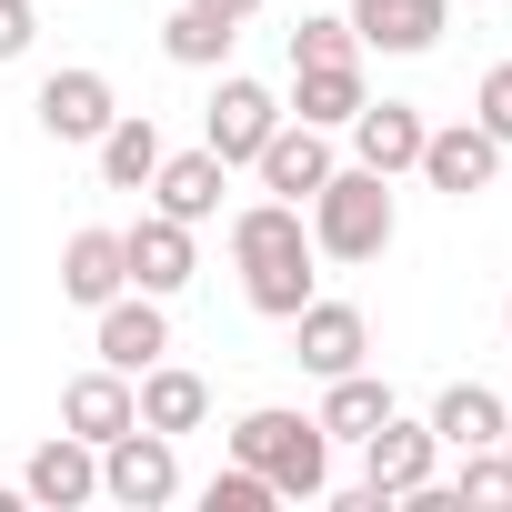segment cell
<instances>
[{"label":"cell","mask_w":512,"mask_h":512,"mask_svg":"<svg viewBox=\"0 0 512 512\" xmlns=\"http://www.w3.org/2000/svg\"><path fill=\"white\" fill-rule=\"evenodd\" d=\"M231 262H241V302H251V312L292 322V312L312 302V262H322L302 201H251V211H231Z\"/></svg>","instance_id":"cell-1"},{"label":"cell","mask_w":512,"mask_h":512,"mask_svg":"<svg viewBox=\"0 0 512 512\" xmlns=\"http://www.w3.org/2000/svg\"><path fill=\"white\" fill-rule=\"evenodd\" d=\"M231 462H251L282 502H322L332 492V432L312 412H282V402H262V412L231 422Z\"/></svg>","instance_id":"cell-2"},{"label":"cell","mask_w":512,"mask_h":512,"mask_svg":"<svg viewBox=\"0 0 512 512\" xmlns=\"http://www.w3.org/2000/svg\"><path fill=\"white\" fill-rule=\"evenodd\" d=\"M392 181L382 171H342L332 161V181L312 191V251H322V262H382V251H392Z\"/></svg>","instance_id":"cell-3"},{"label":"cell","mask_w":512,"mask_h":512,"mask_svg":"<svg viewBox=\"0 0 512 512\" xmlns=\"http://www.w3.org/2000/svg\"><path fill=\"white\" fill-rule=\"evenodd\" d=\"M101 492H111L121 512H161V502L181 492V452H171V432H151V422L111 432V442H101Z\"/></svg>","instance_id":"cell-4"},{"label":"cell","mask_w":512,"mask_h":512,"mask_svg":"<svg viewBox=\"0 0 512 512\" xmlns=\"http://www.w3.org/2000/svg\"><path fill=\"white\" fill-rule=\"evenodd\" d=\"M432 462H442L432 422H402V412H382V422L362 432V492H382V502L422 492V482H432Z\"/></svg>","instance_id":"cell-5"},{"label":"cell","mask_w":512,"mask_h":512,"mask_svg":"<svg viewBox=\"0 0 512 512\" xmlns=\"http://www.w3.org/2000/svg\"><path fill=\"white\" fill-rule=\"evenodd\" d=\"M272 131H282V101H272L262 81H251V71H231V81L211 91V111H201V151H221L231 171H241L251 151H262Z\"/></svg>","instance_id":"cell-6"},{"label":"cell","mask_w":512,"mask_h":512,"mask_svg":"<svg viewBox=\"0 0 512 512\" xmlns=\"http://www.w3.org/2000/svg\"><path fill=\"white\" fill-rule=\"evenodd\" d=\"M442 201H472V191H492V171H502V141L482 131V121H452V131H422V161H412Z\"/></svg>","instance_id":"cell-7"},{"label":"cell","mask_w":512,"mask_h":512,"mask_svg":"<svg viewBox=\"0 0 512 512\" xmlns=\"http://www.w3.org/2000/svg\"><path fill=\"white\" fill-rule=\"evenodd\" d=\"M362 352H372V322H362L352 302H322V292H312V302L292 312V362H302V372L332 382V372H362Z\"/></svg>","instance_id":"cell-8"},{"label":"cell","mask_w":512,"mask_h":512,"mask_svg":"<svg viewBox=\"0 0 512 512\" xmlns=\"http://www.w3.org/2000/svg\"><path fill=\"white\" fill-rule=\"evenodd\" d=\"M251 171H262V191H272V201H312V191L332 181V131H312V121H292V111H282V131L251 151Z\"/></svg>","instance_id":"cell-9"},{"label":"cell","mask_w":512,"mask_h":512,"mask_svg":"<svg viewBox=\"0 0 512 512\" xmlns=\"http://www.w3.org/2000/svg\"><path fill=\"white\" fill-rule=\"evenodd\" d=\"M91 492H101V442H81V432H61L21 462V502H41V512H81Z\"/></svg>","instance_id":"cell-10"},{"label":"cell","mask_w":512,"mask_h":512,"mask_svg":"<svg viewBox=\"0 0 512 512\" xmlns=\"http://www.w3.org/2000/svg\"><path fill=\"white\" fill-rule=\"evenodd\" d=\"M121 262H131V292H181L191 282V221H171V211H141L131 231H121Z\"/></svg>","instance_id":"cell-11"},{"label":"cell","mask_w":512,"mask_h":512,"mask_svg":"<svg viewBox=\"0 0 512 512\" xmlns=\"http://www.w3.org/2000/svg\"><path fill=\"white\" fill-rule=\"evenodd\" d=\"M31 111H41V131H51V141H101V131L121 121V101H111V81H101V71H51Z\"/></svg>","instance_id":"cell-12"},{"label":"cell","mask_w":512,"mask_h":512,"mask_svg":"<svg viewBox=\"0 0 512 512\" xmlns=\"http://www.w3.org/2000/svg\"><path fill=\"white\" fill-rule=\"evenodd\" d=\"M342 131H352V161L392 181V171H412V161H422V131H432V121H422L412 101H362Z\"/></svg>","instance_id":"cell-13"},{"label":"cell","mask_w":512,"mask_h":512,"mask_svg":"<svg viewBox=\"0 0 512 512\" xmlns=\"http://www.w3.org/2000/svg\"><path fill=\"white\" fill-rule=\"evenodd\" d=\"M221 181H231V161H221V151H161V171H151L141 191H151V211H171V221H191V231H201V221L221 211Z\"/></svg>","instance_id":"cell-14"},{"label":"cell","mask_w":512,"mask_h":512,"mask_svg":"<svg viewBox=\"0 0 512 512\" xmlns=\"http://www.w3.org/2000/svg\"><path fill=\"white\" fill-rule=\"evenodd\" d=\"M161 352H171L161 292H121V302H101V362H111V372H151Z\"/></svg>","instance_id":"cell-15"},{"label":"cell","mask_w":512,"mask_h":512,"mask_svg":"<svg viewBox=\"0 0 512 512\" xmlns=\"http://www.w3.org/2000/svg\"><path fill=\"white\" fill-rule=\"evenodd\" d=\"M352 31H362V51H432L442 31H452V0H352Z\"/></svg>","instance_id":"cell-16"},{"label":"cell","mask_w":512,"mask_h":512,"mask_svg":"<svg viewBox=\"0 0 512 512\" xmlns=\"http://www.w3.org/2000/svg\"><path fill=\"white\" fill-rule=\"evenodd\" d=\"M121 292H131V262H121V231H71V241H61V302L101 312V302H121Z\"/></svg>","instance_id":"cell-17"},{"label":"cell","mask_w":512,"mask_h":512,"mask_svg":"<svg viewBox=\"0 0 512 512\" xmlns=\"http://www.w3.org/2000/svg\"><path fill=\"white\" fill-rule=\"evenodd\" d=\"M131 402H141V422H151V432H171V442L211 422V382H201V372H181V362H151V372L131 382Z\"/></svg>","instance_id":"cell-18"},{"label":"cell","mask_w":512,"mask_h":512,"mask_svg":"<svg viewBox=\"0 0 512 512\" xmlns=\"http://www.w3.org/2000/svg\"><path fill=\"white\" fill-rule=\"evenodd\" d=\"M61 422H71L81 442H111V432H131V422H141V402H131V372H111V362H101V372H81V382L61 392Z\"/></svg>","instance_id":"cell-19"},{"label":"cell","mask_w":512,"mask_h":512,"mask_svg":"<svg viewBox=\"0 0 512 512\" xmlns=\"http://www.w3.org/2000/svg\"><path fill=\"white\" fill-rule=\"evenodd\" d=\"M502 412H512V402H502L492 382H452V392L432 402V442H442V452H492V442H502Z\"/></svg>","instance_id":"cell-20"},{"label":"cell","mask_w":512,"mask_h":512,"mask_svg":"<svg viewBox=\"0 0 512 512\" xmlns=\"http://www.w3.org/2000/svg\"><path fill=\"white\" fill-rule=\"evenodd\" d=\"M302 91H292V121H312V131H342L372 91H362V61H312V71H292Z\"/></svg>","instance_id":"cell-21"},{"label":"cell","mask_w":512,"mask_h":512,"mask_svg":"<svg viewBox=\"0 0 512 512\" xmlns=\"http://www.w3.org/2000/svg\"><path fill=\"white\" fill-rule=\"evenodd\" d=\"M91 151H101V181H111V191H141V181L161 171V131H151V111H121Z\"/></svg>","instance_id":"cell-22"},{"label":"cell","mask_w":512,"mask_h":512,"mask_svg":"<svg viewBox=\"0 0 512 512\" xmlns=\"http://www.w3.org/2000/svg\"><path fill=\"white\" fill-rule=\"evenodd\" d=\"M382 412H392V382H372V372H332V392H322V412H312V422H322L332 442H362Z\"/></svg>","instance_id":"cell-23"},{"label":"cell","mask_w":512,"mask_h":512,"mask_svg":"<svg viewBox=\"0 0 512 512\" xmlns=\"http://www.w3.org/2000/svg\"><path fill=\"white\" fill-rule=\"evenodd\" d=\"M231 41H241V31H231V21H211V11H191V0L161 21V51H171L181 71H221V61H231Z\"/></svg>","instance_id":"cell-24"},{"label":"cell","mask_w":512,"mask_h":512,"mask_svg":"<svg viewBox=\"0 0 512 512\" xmlns=\"http://www.w3.org/2000/svg\"><path fill=\"white\" fill-rule=\"evenodd\" d=\"M452 502H462V512H512V452H502V442H492V452H462Z\"/></svg>","instance_id":"cell-25"},{"label":"cell","mask_w":512,"mask_h":512,"mask_svg":"<svg viewBox=\"0 0 512 512\" xmlns=\"http://www.w3.org/2000/svg\"><path fill=\"white\" fill-rule=\"evenodd\" d=\"M312 61H362V31L352 21H302L292 31V71H312Z\"/></svg>","instance_id":"cell-26"},{"label":"cell","mask_w":512,"mask_h":512,"mask_svg":"<svg viewBox=\"0 0 512 512\" xmlns=\"http://www.w3.org/2000/svg\"><path fill=\"white\" fill-rule=\"evenodd\" d=\"M201 502H211V512H272L282 492L251 472V462H231V472H211V492H201Z\"/></svg>","instance_id":"cell-27"},{"label":"cell","mask_w":512,"mask_h":512,"mask_svg":"<svg viewBox=\"0 0 512 512\" xmlns=\"http://www.w3.org/2000/svg\"><path fill=\"white\" fill-rule=\"evenodd\" d=\"M472 121H482L502 151H512V61H502V71H482V91H472Z\"/></svg>","instance_id":"cell-28"},{"label":"cell","mask_w":512,"mask_h":512,"mask_svg":"<svg viewBox=\"0 0 512 512\" xmlns=\"http://www.w3.org/2000/svg\"><path fill=\"white\" fill-rule=\"evenodd\" d=\"M31 31H41V21H31V0H0V61H21Z\"/></svg>","instance_id":"cell-29"},{"label":"cell","mask_w":512,"mask_h":512,"mask_svg":"<svg viewBox=\"0 0 512 512\" xmlns=\"http://www.w3.org/2000/svg\"><path fill=\"white\" fill-rule=\"evenodd\" d=\"M191 11H211V21H231V31H241L251 11H262V0H191Z\"/></svg>","instance_id":"cell-30"},{"label":"cell","mask_w":512,"mask_h":512,"mask_svg":"<svg viewBox=\"0 0 512 512\" xmlns=\"http://www.w3.org/2000/svg\"><path fill=\"white\" fill-rule=\"evenodd\" d=\"M502 332H512V302H502Z\"/></svg>","instance_id":"cell-31"}]
</instances>
